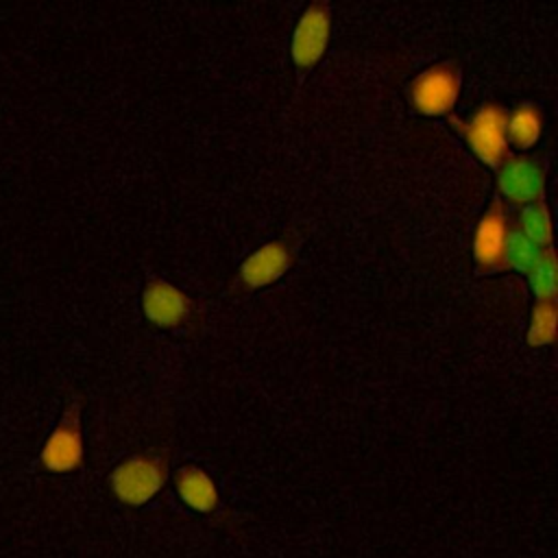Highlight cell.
Returning <instances> with one entry per match:
<instances>
[{
	"instance_id": "cell-5",
	"label": "cell",
	"mask_w": 558,
	"mask_h": 558,
	"mask_svg": "<svg viewBox=\"0 0 558 558\" xmlns=\"http://www.w3.org/2000/svg\"><path fill=\"white\" fill-rule=\"evenodd\" d=\"M497 183L512 203L530 205L543 201L545 166L532 157L508 155L497 170Z\"/></svg>"
},
{
	"instance_id": "cell-7",
	"label": "cell",
	"mask_w": 558,
	"mask_h": 558,
	"mask_svg": "<svg viewBox=\"0 0 558 558\" xmlns=\"http://www.w3.org/2000/svg\"><path fill=\"white\" fill-rule=\"evenodd\" d=\"M510 231V220L506 216L504 203L499 198H493L490 207L482 216L475 240H473V253L480 272H493L504 268V251L506 240Z\"/></svg>"
},
{
	"instance_id": "cell-15",
	"label": "cell",
	"mask_w": 558,
	"mask_h": 558,
	"mask_svg": "<svg viewBox=\"0 0 558 558\" xmlns=\"http://www.w3.org/2000/svg\"><path fill=\"white\" fill-rule=\"evenodd\" d=\"M556 299L547 301H536L532 310V320H530V331H527V342L534 347L549 344L556 338Z\"/></svg>"
},
{
	"instance_id": "cell-11",
	"label": "cell",
	"mask_w": 558,
	"mask_h": 558,
	"mask_svg": "<svg viewBox=\"0 0 558 558\" xmlns=\"http://www.w3.org/2000/svg\"><path fill=\"white\" fill-rule=\"evenodd\" d=\"M543 129V111L534 102H521L508 111V140L517 148H530L536 144Z\"/></svg>"
},
{
	"instance_id": "cell-8",
	"label": "cell",
	"mask_w": 558,
	"mask_h": 558,
	"mask_svg": "<svg viewBox=\"0 0 558 558\" xmlns=\"http://www.w3.org/2000/svg\"><path fill=\"white\" fill-rule=\"evenodd\" d=\"M144 314L159 327H177L192 314V301L185 292L163 279H150L142 296Z\"/></svg>"
},
{
	"instance_id": "cell-9",
	"label": "cell",
	"mask_w": 558,
	"mask_h": 558,
	"mask_svg": "<svg viewBox=\"0 0 558 558\" xmlns=\"http://www.w3.org/2000/svg\"><path fill=\"white\" fill-rule=\"evenodd\" d=\"M292 259L294 255L286 240H270L244 259V264L240 266L238 279L246 288L270 286L272 281H277L288 272V268L292 266Z\"/></svg>"
},
{
	"instance_id": "cell-10",
	"label": "cell",
	"mask_w": 558,
	"mask_h": 558,
	"mask_svg": "<svg viewBox=\"0 0 558 558\" xmlns=\"http://www.w3.org/2000/svg\"><path fill=\"white\" fill-rule=\"evenodd\" d=\"M174 484L181 501L187 508L196 512H214L218 508L220 497H218L216 482L201 466H194V464L181 466L177 471Z\"/></svg>"
},
{
	"instance_id": "cell-6",
	"label": "cell",
	"mask_w": 558,
	"mask_h": 558,
	"mask_svg": "<svg viewBox=\"0 0 558 558\" xmlns=\"http://www.w3.org/2000/svg\"><path fill=\"white\" fill-rule=\"evenodd\" d=\"M329 26H331V9L327 2L310 4L292 35V61L299 68L314 65L329 41Z\"/></svg>"
},
{
	"instance_id": "cell-12",
	"label": "cell",
	"mask_w": 558,
	"mask_h": 558,
	"mask_svg": "<svg viewBox=\"0 0 558 558\" xmlns=\"http://www.w3.org/2000/svg\"><path fill=\"white\" fill-rule=\"evenodd\" d=\"M543 246L534 244L517 225H510L508 240H506V251H504V268H517L523 272H530L534 262L538 259Z\"/></svg>"
},
{
	"instance_id": "cell-1",
	"label": "cell",
	"mask_w": 558,
	"mask_h": 558,
	"mask_svg": "<svg viewBox=\"0 0 558 558\" xmlns=\"http://www.w3.org/2000/svg\"><path fill=\"white\" fill-rule=\"evenodd\" d=\"M168 471V453H135L111 471L109 484L118 501L126 506H144L163 488Z\"/></svg>"
},
{
	"instance_id": "cell-2",
	"label": "cell",
	"mask_w": 558,
	"mask_h": 558,
	"mask_svg": "<svg viewBox=\"0 0 558 558\" xmlns=\"http://www.w3.org/2000/svg\"><path fill=\"white\" fill-rule=\"evenodd\" d=\"M473 153L488 166L499 168L508 153V111L497 102H484L469 120L453 118Z\"/></svg>"
},
{
	"instance_id": "cell-14",
	"label": "cell",
	"mask_w": 558,
	"mask_h": 558,
	"mask_svg": "<svg viewBox=\"0 0 558 558\" xmlns=\"http://www.w3.org/2000/svg\"><path fill=\"white\" fill-rule=\"evenodd\" d=\"M530 286L538 301L556 296V253L551 246H543L538 259L530 268Z\"/></svg>"
},
{
	"instance_id": "cell-3",
	"label": "cell",
	"mask_w": 558,
	"mask_h": 558,
	"mask_svg": "<svg viewBox=\"0 0 558 558\" xmlns=\"http://www.w3.org/2000/svg\"><path fill=\"white\" fill-rule=\"evenodd\" d=\"M462 72L456 61H442L423 70L410 85L412 105L427 116L447 113L460 94Z\"/></svg>"
},
{
	"instance_id": "cell-13",
	"label": "cell",
	"mask_w": 558,
	"mask_h": 558,
	"mask_svg": "<svg viewBox=\"0 0 558 558\" xmlns=\"http://www.w3.org/2000/svg\"><path fill=\"white\" fill-rule=\"evenodd\" d=\"M534 244L538 246H551V220L547 205L543 201L530 203L523 207L519 214V225H517Z\"/></svg>"
},
{
	"instance_id": "cell-4",
	"label": "cell",
	"mask_w": 558,
	"mask_h": 558,
	"mask_svg": "<svg viewBox=\"0 0 558 558\" xmlns=\"http://www.w3.org/2000/svg\"><path fill=\"white\" fill-rule=\"evenodd\" d=\"M39 462L50 473H70L83 464V434H81V405L72 401L57 427L50 432L41 447Z\"/></svg>"
}]
</instances>
